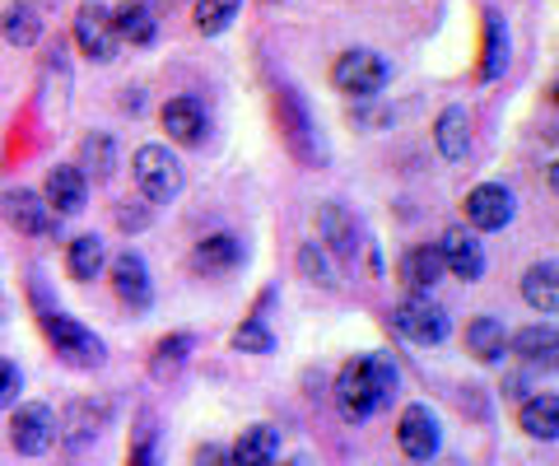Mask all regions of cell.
Segmentation results:
<instances>
[{
	"instance_id": "obj_8",
	"label": "cell",
	"mask_w": 559,
	"mask_h": 466,
	"mask_svg": "<svg viewBox=\"0 0 559 466\" xmlns=\"http://www.w3.org/2000/svg\"><path fill=\"white\" fill-rule=\"evenodd\" d=\"M75 43H80V51H84L90 61H103V65H108V61L117 57V47H121L117 24H112V10H108V5H98V0L80 5V14H75Z\"/></svg>"
},
{
	"instance_id": "obj_9",
	"label": "cell",
	"mask_w": 559,
	"mask_h": 466,
	"mask_svg": "<svg viewBox=\"0 0 559 466\" xmlns=\"http://www.w3.org/2000/svg\"><path fill=\"white\" fill-rule=\"evenodd\" d=\"M513 215H518V201H513L509 187L480 182V187H471V192H466V224H471V229H480V234L509 229Z\"/></svg>"
},
{
	"instance_id": "obj_11",
	"label": "cell",
	"mask_w": 559,
	"mask_h": 466,
	"mask_svg": "<svg viewBox=\"0 0 559 466\" xmlns=\"http://www.w3.org/2000/svg\"><path fill=\"white\" fill-rule=\"evenodd\" d=\"M509 345H513V355H518L527 369L559 373V326H550V322L522 326V332H518Z\"/></svg>"
},
{
	"instance_id": "obj_35",
	"label": "cell",
	"mask_w": 559,
	"mask_h": 466,
	"mask_svg": "<svg viewBox=\"0 0 559 466\" xmlns=\"http://www.w3.org/2000/svg\"><path fill=\"white\" fill-rule=\"evenodd\" d=\"M197 466H234V462L219 443H205V447H197Z\"/></svg>"
},
{
	"instance_id": "obj_16",
	"label": "cell",
	"mask_w": 559,
	"mask_h": 466,
	"mask_svg": "<svg viewBox=\"0 0 559 466\" xmlns=\"http://www.w3.org/2000/svg\"><path fill=\"white\" fill-rule=\"evenodd\" d=\"M443 271H448V266H443V252H439V243L411 248L406 256H401V266H396L401 285H406L411 295H429V289L439 285V275H443Z\"/></svg>"
},
{
	"instance_id": "obj_30",
	"label": "cell",
	"mask_w": 559,
	"mask_h": 466,
	"mask_svg": "<svg viewBox=\"0 0 559 466\" xmlns=\"http://www.w3.org/2000/svg\"><path fill=\"white\" fill-rule=\"evenodd\" d=\"M238 10H242V0H197V28L205 38H215V33H224L238 20Z\"/></svg>"
},
{
	"instance_id": "obj_22",
	"label": "cell",
	"mask_w": 559,
	"mask_h": 466,
	"mask_svg": "<svg viewBox=\"0 0 559 466\" xmlns=\"http://www.w3.org/2000/svg\"><path fill=\"white\" fill-rule=\"evenodd\" d=\"M466 345H471V355L480 359V365H499L503 350H509V332H503V322L499 318H476L466 326Z\"/></svg>"
},
{
	"instance_id": "obj_14",
	"label": "cell",
	"mask_w": 559,
	"mask_h": 466,
	"mask_svg": "<svg viewBox=\"0 0 559 466\" xmlns=\"http://www.w3.org/2000/svg\"><path fill=\"white\" fill-rule=\"evenodd\" d=\"M443 266L457 275V280H480L485 275V248H480V238L476 234H466V229H448L443 234Z\"/></svg>"
},
{
	"instance_id": "obj_3",
	"label": "cell",
	"mask_w": 559,
	"mask_h": 466,
	"mask_svg": "<svg viewBox=\"0 0 559 466\" xmlns=\"http://www.w3.org/2000/svg\"><path fill=\"white\" fill-rule=\"evenodd\" d=\"M131 172H135V187L145 192V201H173L187 182L178 154H168V145H140L131 159Z\"/></svg>"
},
{
	"instance_id": "obj_26",
	"label": "cell",
	"mask_w": 559,
	"mask_h": 466,
	"mask_svg": "<svg viewBox=\"0 0 559 466\" xmlns=\"http://www.w3.org/2000/svg\"><path fill=\"white\" fill-rule=\"evenodd\" d=\"M509 71V28L495 10H485V51H480V80H499Z\"/></svg>"
},
{
	"instance_id": "obj_31",
	"label": "cell",
	"mask_w": 559,
	"mask_h": 466,
	"mask_svg": "<svg viewBox=\"0 0 559 466\" xmlns=\"http://www.w3.org/2000/svg\"><path fill=\"white\" fill-rule=\"evenodd\" d=\"M187 355H191V336H168V340H159V350H154V378L178 373V369L187 365Z\"/></svg>"
},
{
	"instance_id": "obj_25",
	"label": "cell",
	"mask_w": 559,
	"mask_h": 466,
	"mask_svg": "<svg viewBox=\"0 0 559 466\" xmlns=\"http://www.w3.org/2000/svg\"><path fill=\"white\" fill-rule=\"evenodd\" d=\"M0 33H5L10 47H33L43 38V14L28 5V0H14V5H5V14H0Z\"/></svg>"
},
{
	"instance_id": "obj_37",
	"label": "cell",
	"mask_w": 559,
	"mask_h": 466,
	"mask_svg": "<svg viewBox=\"0 0 559 466\" xmlns=\"http://www.w3.org/2000/svg\"><path fill=\"white\" fill-rule=\"evenodd\" d=\"M550 187H555V196H559V159L550 164Z\"/></svg>"
},
{
	"instance_id": "obj_19",
	"label": "cell",
	"mask_w": 559,
	"mask_h": 466,
	"mask_svg": "<svg viewBox=\"0 0 559 466\" xmlns=\"http://www.w3.org/2000/svg\"><path fill=\"white\" fill-rule=\"evenodd\" d=\"M275 457H280V434L271 425L242 429L238 443H234V453H229L234 466H275Z\"/></svg>"
},
{
	"instance_id": "obj_17",
	"label": "cell",
	"mask_w": 559,
	"mask_h": 466,
	"mask_svg": "<svg viewBox=\"0 0 559 466\" xmlns=\"http://www.w3.org/2000/svg\"><path fill=\"white\" fill-rule=\"evenodd\" d=\"M5 219H10L20 234H33V238L57 229V215H51V205H47L38 192H24V187L5 196Z\"/></svg>"
},
{
	"instance_id": "obj_7",
	"label": "cell",
	"mask_w": 559,
	"mask_h": 466,
	"mask_svg": "<svg viewBox=\"0 0 559 466\" xmlns=\"http://www.w3.org/2000/svg\"><path fill=\"white\" fill-rule=\"evenodd\" d=\"M396 443H401V453H406L411 462H429L433 453H439V443H443L439 416H433L425 402L406 406L401 410V420H396Z\"/></svg>"
},
{
	"instance_id": "obj_38",
	"label": "cell",
	"mask_w": 559,
	"mask_h": 466,
	"mask_svg": "<svg viewBox=\"0 0 559 466\" xmlns=\"http://www.w3.org/2000/svg\"><path fill=\"white\" fill-rule=\"evenodd\" d=\"M550 98H555V108H559V84H555V89H550Z\"/></svg>"
},
{
	"instance_id": "obj_13",
	"label": "cell",
	"mask_w": 559,
	"mask_h": 466,
	"mask_svg": "<svg viewBox=\"0 0 559 466\" xmlns=\"http://www.w3.org/2000/svg\"><path fill=\"white\" fill-rule=\"evenodd\" d=\"M159 117H164V131H168L178 145H205L210 117H205V108H201V98H191V94L168 98Z\"/></svg>"
},
{
	"instance_id": "obj_1",
	"label": "cell",
	"mask_w": 559,
	"mask_h": 466,
	"mask_svg": "<svg viewBox=\"0 0 559 466\" xmlns=\"http://www.w3.org/2000/svg\"><path fill=\"white\" fill-rule=\"evenodd\" d=\"M392 396H396V365L388 355L349 359L336 373V406L349 425H359V420H369L373 410L392 406Z\"/></svg>"
},
{
	"instance_id": "obj_33",
	"label": "cell",
	"mask_w": 559,
	"mask_h": 466,
	"mask_svg": "<svg viewBox=\"0 0 559 466\" xmlns=\"http://www.w3.org/2000/svg\"><path fill=\"white\" fill-rule=\"evenodd\" d=\"M20 392H24L20 369H14L10 359H0V410H10L14 402H20Z\"/></svg>"
},
{
	"instance_id": "obj_29",
	"label": "cell",
	"mask_w": 559,
	"mask_h": 466,
	"mask_svg": "<svg viewBox=\"0 0 559 466\" xmlns=\"http://www.w3.org/2000/svg\"><path fill=\"white\" fill-rule=\"evenodd\" d=\"M80 172H94V178H108V172L117 168V150H112V141L103 131H94V135H84L80 141V164H75Z\"/></svg>"
},
{
	"instance_id": "obj_36",
	"label": "cell",
	"mask_w": 559,
	"mask_h": 466,
	"mask_svg": "<svg viewBox=\"0 0 559 466\" xmlns=\"http://www.w3.org/2000/svg\"><path fill=\"white\" fill-rule=\"evenodd\" d=\"M131 466H154V443H150V439H140V443L131 447Z\"/></svg>"
},
{
	"instance_id": "obj_34",
	"label": "cell",
	"mask_w": 559,
	"mask_h": 466,
	"mask_svg": "<svg viewBox=\"0 0 559 466\" xmlns=\"http://www.w3.org/2000/svg\"><path fill=\"white\" fill-rule=\"evenodd\" d=\"M299 262H304V271H308V275H318L322 285H336V280H331V271L322 266V256H318V248H312V243L304 248V256H299Z\"/></svg>"
},
{
	"instance_id": "obj_21",
	"label": "cell",
	"mask_w": 559,
	"mask_h": 466,
	"mask_svg": "<svg viewBox=\"0 0 559 466\" xmlns=\"http://www.w3.org/2000/svg\"><path fill=\"white\" fill-rule=\"evenodd\" d=\"M112 24H117V38L131 43V47H150L159 24H154V10L140 5V0H127V5L112 10Z\"/></svg>"
},
{
	"instance_id": "obj_23",
	"label": "cell",
	"mask_w": 559,
	"mask_h": 466,
	"mask_svg": "<svg viewBox=\"0 0 559 466\" xmlns=\"http://www.w3.org/2000/svg\"><path fill=\"white\" fill-rule=\"evenodd\" d=\"M191 262H197L201 271H210V275H224V271L242 266V243L234 234H210L197 243V256H191Z\"/></svg>"
},
{
	"instance_id": "obj_28",
	"label": "cell",
	"mask_w": 559,
	"mask_h": 466,
	"mask_svg": "<svg viewBox=\"0 0 559 466\" xmlns=\"http://www.w3.org/2000/svg\"><path fill=\"white\" fill-rule=\"evenodd\" d=\"M322 234H326V243H331V252H336V256H355L359 229H355V219H349L336 201L322 205Z\"/></svg>"
},
{
	"instance_id": "obj_2",
	"label": "cell",
	"mask_w": 559,
	"mask_h": 466,
	"mask_svg": "<svg viewBox=\"0 0 559 466\" xmlns=\"http://www.w3.org/2000/svg\"><path fill=\"white\" fill-rule=\"evenodd\" d=\"M388 80H392V65L369 47H349L336 57V65H331V84L349 98H378L388 89Z\"/></svg>"
},
{
	"instance_id": "obj_24",
	"label": "cell",
	"mask_w": 559,
	"mask_h": 466,
	"mask_svg": "<svg viewBox=\"0 0 559 466\" xmlns=\"http://www.w3.org/2000/svg\"><path fill=\"white\" fill-rule=\"evenodd\" d=\"M433 141H439L443 159H466V150H471V117H466V108H443L439 127H433Z\"/></svg>"
},
{
	"instance_id": "obj_20",
	"label": "cell",
	"mask_w": 559,
	"mask_h": 466,
	"mask_svg": "<svg viewBox=\"0 0 559 466\" xmlns=\"http://www.w3.org/2000/svg\"><path fill=\"white\" fill-rule=\"evenodd\" d=\"M518 425L527 439H540V443L559 439V396H532V402H522Z\"/></svg>"
},
{
	"instance_id": "obj_15",
	"label": "cell",
	"mask_w": 559,
	"mask_h": 466,
	"mask_svg": "<svg viewBox=\"0 0 559 466\" xmlns=\"http://www.w3.org/2000/svg\"><path fill=\"white\" fill-rule=\"evenodd\" d=\"M280 131H285L289 150L299 154V159H318V141H312V122H308V108L299 103L294 89H280Z\"/></svg>"
},
{
	"instance_id": "obj_6",
	"label": "cell",
	"mask_w": 559,
	"mask_h": 466,
	"mask_svg": "<svg viewBox=\"0 0 559 466\" xmlns=\"http://www.w3.org/2000/svg\"><path fill=\"white\" fill-rule=\"evenodd\" d=\"M57 434H61V425L51 416V406H43V402L20 406L10 420V443H14V453H24V457H43L47 447L57 443Z\"/></svg>"
},
{
	"instance_id": "obj_4",
	"label": "cell",
	"mask_w": 559,
	"mask_h": 466,
	"mask_svg": "<svg viewBox=\"0 0 559 466\" xmlns=\"http://www.w3.org/2000/svg\"><path fill=\"white\" fill-rule=\"evenodd\" d=\"M43 332H47L51 345H57V355L66 359V365H75V369L103 365V340L90 332V326H80L75 318H66V313H43Z\"/></svg>"
},
{
	"instance_id": "obj_5",
	"label": "cell",
	"mask_w": 559,
	"mask_h": 466,
	"mask_svg": "<svg viewBox=\"0 0 559 466\" xmlns=\"http://www.w3.org/2000/svg\"><path fill=\"white\" fill-rule=\"evenodd\" d=\"M392 326L415 345H439L448 336V313H443V303H433L429 295H406L396 303Z\"/></svg>"
},
{
	"instance_id": "obj_12",
	"label": "cell",
	"mask_w": 559,
	"mask_h": 466,
	"mask_svg": "<svg viewBox=\"0 0 559 466\" xmlns=\"http://www.w3.org/2000/svg\"><path fill=\"white\" fill-rule=\"evenodd\" d=\"M43 201L51 205V215H80L84 201H90V178H84L75 164H57L47 172Z\"/></svg>"
},
{
	"instance_id": "obj_27",
	"label": "cell",
	"mask_w": 559,
	"mask_h": 466,
	"mask_svg": "<svg viewBox=\"0 0 559 466\" xmlns=\"http://www.w3.org/2000/svg\"><path fill=\"white\" fill-rule=\"evenodd\" d=\"M66 266H70V275H75V280H94V275L108 266V252H103V243L94 234H80L75 243L66 248Z\"/></svg>"
},
{
	"instance_id": "obj_39",
	"label": "cell",
	"mask_w": 559,
	"mask_h": 466,
	"mask_svg": "<svg viewBox=\"0 0 559 466\" xmlns=\"http://www.w3.org/2000/svg\"><path fill=\"white\" fill-rule=\"evenodd\" d=\"M285 466H308V462H285Z\"/></svg>"
},
{
	"instance_id": "obj_32",
	"label": "cell",
	"mask_w": 559,
	"mask_h": 466,
	"mask_svg": "<svg viewBox=\"0 0 559 466\" xmlns=\"http://www.w3.org/2000/svg\"><path fill=\"white\" fill-rule=\"evenodd\" d=\"M234 345H238L242 355H271V350H275V336L266 332V326H261V318H248V322H242L238 332H234Z\"/></svg>"
},
{
	"instance_id": "obj_10",
	"label": "cell",
	"mask_w": 559,
	"mask_h": 466,
	"mask_svg": "<svg viewBox=\"0 0 559 466\" xmlns=\"http://www.w3.org/2000/svg\"><path fill=\"white\" fill-rule=\"evenodd\" d=\"M108 275H112V289H117V299L121 303H131V308H150L154 299V285H150V266H145V256L140 252H117L112 262H108Z\"/></svg>"
},
{
	"instance_id": "obj_40",
	"label": "cell",
	"mask_w": 559,
	"mask_h": 466,
	"mask_svg": "<svg viewBox=\"0 0 559 466\" xmlns=\"http://www.w3.org/2000/svg\"><path fill=\"white\" fill-rule=\"evenodd\" d=\"M266 5H275V0H266Z\"/></svg>"
},
{
	"instance_id": "obj_18",
	"label": "cell",
	"mask_w": 559,
	"mask_h": 466,
	"mask_svg": "<svg viewBox=\"0 0 559 466\" xmlns=\"http://www.w3.org/2000/svg\"><path fill=\"white\" fill-rule=\"evenodd\" d=\"M522 299H527L536 313L559 318V262H536L522 275Z\"/></svg>"
}]
</instances>
